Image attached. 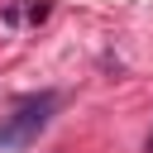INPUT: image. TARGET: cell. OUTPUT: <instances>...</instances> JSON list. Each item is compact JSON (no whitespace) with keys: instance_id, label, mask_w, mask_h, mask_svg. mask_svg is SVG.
I'll list each match as a JSON object with an SVG mask.
<instances>
[{"instance_id":"obj_1","label":"cell","mask_w":153,"mask_h":153,"mask_svg":"<svg viewBox=\"0 0 153 153\" xmlns=\"http://www.w3.org/2000/svg\"><path fill=\"white\" fill-rule=\"evenodd\" d=\"M53 110H57V91H38V96L14 100V110L0 115V148H29L48 129Z\"/></svg>"}]
</instances>
